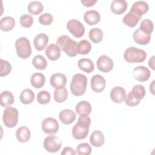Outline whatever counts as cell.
<instances>
[{
  "label": "cell",
  "instance_id": "cell-32",
  "mask_svg": "<svg viewBox=\"0 0 155 155\" xmlns=\"http://www.w3.org/2000/svg\"><path fill=\"white\" fill-rule=\"evenodd\" d=\"M28 12L33 15H37L43 11V5L40 1H34L30 2L27 6Z\"/></svg>",
  "mask_w": 155,
  "mask_h": 155
},
{
  "label": "cell",
  "instance_id": "cell-4",
  "mask_svg": "<svg viewBox=\"0 0 155 155\" xmlns=\"http://www.w3.org/2000/svg\"><path fill=\"white\" fill-rule=\"evenodd\" d=\"M17 55L21 59H27L31 54V48L30 41L25 37L18 38L15 42Z\"/></svg>",
  "mask_w": 155,
  "mask_h": 155
},
{
  "label": "cell",
  "instance_id": "cell-18",
  "mask_svg": "<svg viewBox=\"0 0 155 155\" xmlns=\"http://www.w3.org/2000/svg\"><path fill=\"white\" fill-rule=\"evenodd\" d=\"M133 38L134 42L140 45H147L151 40V35L145 34L139 28L134 31Z\"/></svg>",
  "mask_w": 155,
  "mask_h": 155
},
{
  "label": "cell",
  "instance_id": "cell-3",
  "mask_svg": "<svg viewBox=\"0 0 155 155\" xmlns=\"http://www.w3.org/2000/svg\"><path fill=\"white\" fill-rule=\"evenodd\" d=\"M124 58L128 63H140L146 59L147 53L143 50L130 47L124 51Z\"/></svg>",
  "mask_w": 155,
  "mask_h": 155
},
{
  "label": "cell",
  "instance_id": "cell-2",
  "mask_svg": "<svg viewBox=\"0 0 155 155\" xmlns=\"http://www.w3.org/2000/svg\"><path fill=\"white\" fill-rule=\"evenodd\" d=\"M87 85V77L80 73L75 74L70 83V90L72 94L76 96H80L84 94Z\"/></svg>",
  "mask_w": 155,
  "mask_h": 155
},
{
  "label": "cell",
  "instance_id": "cell-5",
  "mask_svg": "<svg viewBox=\"0 0 155 155\" xmlns=\"http://www.w3.org/2000/svg\"><path fill=\"white\" fill-rule=\"evenodd\" d=\"M19 113L16 108L13 107H7L4 111L2 115L3 123L8 128L15 127L18 122Z\"/></svg>",
  "mask_w": 155,
  "mask_h": 155
},
{
  "label": "cell",
  "instance_id": "cell-38",
  "mask_svg": "<svg viewBox=\"0 0 155 155\" xmlns=\"http://www.w3.org/2000/svg\"><path fill=\"white\" fill-rule=\"evenodd\" d=\"M51 96L48 91L45 90H42L39 91L37 94V101L40 104H47L50 101Z\"/></svg>",
  "mask_w": 155,
  "mask_h": 155
},
{
  "label": "cell",
  "instance_id": "cell-11",
  "mask_svg": "<svg viewBox=\"0 0 155 155\" xmlns=\"http://www.w3.org/2000/svg\"><path fill=\"white\" fill-rule=\"evenodd\" d=\"M106 82L104 78L99 74L94 75L91 79V87L96 93L102 92L105 87Z\"/></svg>",
  "mask_w": 155,
  "mask_h": 155
},
{
  "label": "cell",
  "instance_id": "cell-45",
  "mask_svg": "<svg viewBox=\"0 0 155 155\" xmlns=\"http://www.w3.org/2000/svg\"><path fill=\"white\" fill-rule=\"evenodd\" d=\"M76 154L74 150L70 147H66L64 148L62 151L61 152L62 155H67V154H71V155H74Z\"/></svg>",
  "mask_w": 155,
  "mask_h": 155
},
{
  "label": "cell",
  "instance_id": "cell-16",
  "mask_svg": "<svg viewBox=\"0 0 155 155\" xmlns=\"http://www.w3.org/2000/svg\"><path fill=\"white\" fill-rule=\"evenodd\" d=\"M128 7V4L125 0H114L111 3L110 8L111 12L116 15L124 13Z\"/></svg>",
  "mask_w": 155,
  "mask_h": 155
},
{
  "label": "cell",
  "instance_id": "cell-37",
  "mask_svg": "<svg viewBox=\"0 0 155 155\" xmlns=\"http://www.w3.org/2000/svg\"><path fill=\"white\" fill-rule=\"evenodd\" d=\"M139 28L145 34L151 35L153 31V23L150 19H143L140 22Z\"/></svg>",
  "mask_w": 155,
  "mask_h": 155
},
{
  "label": "cell",
  "instance_id": "cell-20",
  "mask_svg": "<svg viewBox=\"0 0 155 155\" xmlns=\"http://www.w3.org/2000/svg\"><path fill=\"white\" fill-rule=\"evenodd\" d=\"M48 42V36L43 33L37 35L33 41L35 48L38 51L43 50Z\"/></svg>",
  "mask_w": 155,
  "mask_h": 155
},
{
  "label": "cell",
  "instance_id": "cell-29",
  "mask_svg": "<svg viewBox=\"0 0 155 155\" xmlns=\"http://www.w3.org/2000/svg\"><path fill=\"white\" fill-rule=\"evenodd\" d=\"M15 25V21L11 16H5L0 21V27L2 31H8L12 30Z\"/></svg>",
  "mask_w": 155,
  "mask_h": 155
},
{
  "label": "cell",
  "instance_id": "cell-33",
  "mask_svg": "<svg viewBox=\"0 0 155 155\" xmlns=\"http://www.w3.org/2000/svg\"><path fill=\"white\" fill-rule=\"evenodd\" d=\"M89 38L95 44L101 42L103 38V32L102 30L99 28H93L91 29L89 31Z\"/></svg>",
  "mask_w": 155,
  "mask_h": 155
},
{
  "label": "cell",
  "instance_id": "cell-42",
  "mask_svg": "<svg viewBox=\"0 0 155 155\" xmlns=\"http://www.w3.org/2000/svg\"><path fill=\"white\" fill-rule=\"evenodd\" d=\"M38 19L39 23L44 25H48L51 24L53 20L52 15L48 13H45L41 15Z\"/></svg>",
  "mask_w": 155,
  "mask_h": 155
},
{
  "label": "cell",
  "instance_id": "cell-44",
  "mask_svg": "<svg viewBox=\"0 0 155 155\" xmlns=\"http://www.w3.org/2000/svg\"><path fill=\"white\" fill-rule=\"evenodd\" d=\"M77 124L87 127H89L91 124V119L88 116V115H86V114L80 115V116L78 119Z\"/></svg>",
  "mask_w": 155,
  "mask_h": 155
},
{
  "label": "cell",
  "instance_id": "cell-28",
  "mask_svg": "<svg viewBox=\"0 0 155 155\" xmlns=\"http://www.w3.org/2000/svg\"><path fill=\"white\" fill-rule=\"evenodd\" d=\"M78 66L80 70L87 73H90L94 70V64L92 61L87 58H82L79 60Z\"/></svg>",
  "mask_w": 155,
  "mask_h": 155
},
{
  "label": "cell",
  "instance_id": "cell-21",
  "mask_svg": "<svg viewBox=\"0 0 155 155\" xmlns=\"http://www.w3.org/2000/svg\"><path fill=\"white\" fill-rule=\"evenodd\" d=\"M45 54L51 61L58 60L61 56V50L54 44H51L45 49Z\"/></svg>",
  "mask_w": 155,
  "mask_h": 155
},
{
  "label": "cell",
  "instance_id": "cell-25",
  "mask_svg": "<svg viewBox=\"0 0 155 155\" xmlns=\"http://www.w3.org/2000/svg\"><path fill=\"white\" fill-rule=\"evenodd\" d=\"M140 18V16L130 11L125 16H124L122 22L130 27H134L137 24Z\"/></svg>",
  "mask_w": 155,
  "mask_h": 155
},
{
  "label": "cell",
  "instance_id": "cell-7",
  "mask_svg": "<svg viewBox=\"0 0 155 155\" xmlns=\"http://www.w3.org/2000/svg\"><path fill=\"white\" fill-rule=\"evenodd\" d=\"M67 28L76 38H81L85 33L84 26L77 19H70L68 21L67 23Z\"/></svg>",
  "mask_w": 155,
  "mask_h": 155
},
{
  "label": "cell",
  "instance_id": "cell-8",
  "mask_svg": "<svg viewBox=\"0 0 155 155\" xmlns=\"http://www.w3.org/2000/svg\"><path fill=\"white\" fill-rule=\"evenodd\" d=\"M41 127L45 133L47 134H54L59 130V124L55 119L47 117L42 122Z\"/></svg>",
  "mask_w": 155,
  "mask_h": 155
},
{
  "label": "cell",
  "instance_id": "cell-24",
  "mask_svg": "<svg viewBox=\"0 0 155 155\" xmlns=\"http://www.w3.org/2000/svg\"><path fill=\"white\" fill-rule=\"evenodd\" d=\"M45 82V76L41 73H35L30 78V83L31 85L36 88H42Z\"/></svg>",
  "mask_w": 155,
  "mask_h": 155
},
{
  "label": "cell",
  "instance_id": "cell-40",
  "mask_svg": "<svg viewBox=\"0 0 155 155\" xmlns=\"http://www.w3.org/2000/svg\"><path fill=\"white\" fill-rule=\"evenodd\" d=\"M12 70L11 64L7 61L1 59V73L0 76L1 77L8 75Z\"/></svg>",
  "mask_w": 155,
  "mask_h": 155
},
{
  "label": "cell",
  "instance_id": "cell-14",
  "mask_svg": "<svg viewBox=\"0 0 155 155\" xmlns=\"http://www.w3.org/2000/svg\"><path fill=\"white\" fill-rule=\"evenodd\" d=\"M89 133V127L76 124L72 129V134L74 139L78 140L85 139Z\"/></svg>",
  "mask_w": 155,
  "mask_h": 155
},
{
  "label": "cell",
  "instance_id": "cell-1",
  "mask_svg": "<svg viewBox=\"0 0 155 155\" xmlns=\"http://www.w3.org/2000/svg\"><path fill=\"white\" fill-rule=\"evenodd\" d=\"M77 42L71 39L67 35H62L58 38L56 41V45L59 47L60 50L64 51L67 55L73 57L77 55L76 51Z\"/></svg>",
  "mask_w": 155,
  "mask_h": 155
},
{
  "label": "cell",
  "instance_id": "cell-48",
  "mask_svg": "<svg viewBox=\"0 0 155 155\" xmlns=\"http://www.w3.org/2000/svg\"><path fill=\"white\" fill-rule=\"evenodd\" d=\"M154 81H153L152 82L151 84L150 85V90H151V93H152L153 94H154V90H153V89H151V88H153V87H154Z\"/></svg>",
  "mask_w": 155,
  "mask_h": 155
},
{
  "label": "cell",
  "instance_id": "cell-26",
  "mask_svg": "<svg viewBox=\"0 0 155 155\" xmlns=\"http://www.w3.org/2000/svg\"><path fill=\"white\" fill-rule=\"evenodd\" d=\"M14 96L9 91H4L0 95L1 105L3 107H9L14 102Z\"/></svg>",
  "mask_w": 155,
  "mask_h": 155
},
{
  "label": "cell",
  "instance_id": "cell-10",
  "mask_svg": "<svg viewBox=\"0 0 155 155\" xmlns=\"http://www.w3.org/2000/svg\"><path fill=\"white\" fill-rule=\"evenodd\" d=\"M133 75L137 81L145 82L150 78L151 73L148 68L144 66H138L133 69Z\"/></svg>",
  "mask_w": 155,
  "mask_h": 155
},
{
  "label": "cell",
  "instance_id": "cell-34",
  "mask_svg": "<svg viewBox=\"0 0 155 155\" xmlns=\"http://www.w3.org/2000/svg\"><path fill=\"white\" fill-rule=\"evenodd\" d=\"M131 94L137 100L140 101L142 99L146 94V91L145 87L140 84L135 85L131 91H130Z\"/></svg>",
  "mask_w": 155,
  "mask_h": 155
},
{
  "label": "cell",
  "instance_id": "cell-30",
  "mask_svg": "<svg viewBox=\"0 0 155 155\" xmlns=\"http://www.w3.org/2000/svg\"><path fill=\"white\" fill-rule=\"evenodd\" d=\"M19 97L20 101L22 104L26 105L30 104L35 99V93L31 90L25 88L21 91Z\"/></svg>",
  "mask_w": 155,
  "mask_h": 155
},
{
  "label": "cell",
  "instance_id": "cell-9",
  "mask_svg": "<svg viewBox=\"0 0 155 155\" xmlns=\"http://www.w3.org/2000/svg\"><path fill=\"white\" fill-rule=\"evenodd\" d=\"M96 65L97 68L102 72H110L113 67V60L106 55L101 56L97 60Z\"/></svg>",
  "mask_w": 155,
  "mask_h": 155
},
{
  "label": "cell",
  "instance_id": "cell-36",
  "mask_svg": "<svg viewBox=\"0 0 155 155\" xmlns=\"http://www.w3.org/2000/svg\"><path fill=\"white\" fill-rule=\"evenodd\" d=\"M32 64L36 69L44 70L47 66V62L43 56L36 55L32 59Z\"/></svg>",
  "mask_w": 155,
  "mask_h": 155
},
{
  "label": "cell",
  "instance_id": "cell-41",
  "mask_svg": "<svg viewBox=\"0 0 155 155\" xmlns=\"http://www.w3.org/2000/svg\"><path fill=\"white\" fill-rule=\"evenodd\" d=\"M20 23L22 27L29 28L32 25L33 23V18L30 15L24 14L20 18Z\"/></svg>",
  "mask_w": 155,
  "mask_h": 155
},
{
  "label": "cell",
  "instance_id": "cell-31",
  "mask_svg": "<svg viewBox=\"0 0 155 155\" xmlns=\"http://www.w3.org/2000/svg\"><path fill=\"white\" fill-rule=\"evenodd\" d=\"M91 49V45L90 42L85 39L80 41L76 46V51L78 54H88Z\"/></svg>",
  "mask_w": 155,
  "mask_h": 155
},
{
  "label": "cell",
  "instance_id": "cell-22",
  "mask_svg": "<svg viewBox=\"0 0 155 155\" xmlns=\"http://www.w3.org/2000/svg\"><path fill=\"white\" fill-rule=\"evenodd\" d=\"M104 135L103 133L99 130L94 131L90 137V142L91 144L95 147H101L104 144Z\"/></svg>",
  "mask_w": 155,
  "mask_h": 155
},
{
  "label": "cell",
  "instance_id": "cell-15",
  "mask_svg": "<svg viewBox=\"0 0 155 155\" xmlns=\"http://www.w3.org/2000/svg\"><path fill=\"white\" fill-rule=\"evenodd\" d=\"M84 19L88 25H94L100 21L101 15L96 10H88L84 13Z\"/></svg>",
  "mask_w": 155,
  "mask_h": 155
},
{
  "label": "cell",
  "instance_id": "cell-12",
  "mask_svg": "<svg viewBox=\"0 0 155 155\" xmlns=\"http://www.w3.org/2000/svg\"><path fill=\"white\" fill-rule=\"evenodd\" d=\"M110 96L113 102L120 104L124 101L126 96L125 90L120 86L115 87L111 90Z\"/></svg>",
  "mask_w": 155,
  "mask_h": 155
},
{
  "label": "cell",
  "instance_id": "cell-17",
  "mask_svg": "<svg viewBox=\"0 0 155 155\" xmlns=\"http://www.w3.org/2000/svg\"><path fill=\"white\" fill-rule=\"evenodd\" d=\"M76 117L75 113L69 109L63 110L59 114L60 120L65 125H69L73 123L76 119Z\"/></svg>",
  "mask_w": 155,
  "mask_h": 155
},
{
  "label": "cell",
  "instance_id": "cell-6",
  "mask_svg": "<svg viewBox=\"0 0 155 155\" xmlns=\"http://www.w3.org/2000/svg\"><path fill=\"white\" fill-rule=\"evenodd\" d=\"M43 145L44 148L47 151L50 153H56L61 149L62 142L58 137L50 135L45 138Z\"/></svg>",
  "mask_w": 155,
  "mask_h": 155
},
{
  "label": "cell",
  "instance_id": "cell-19",
  "mask_svg": "<svg viewBox=\"0 0 155 155\" xmlns=\"http://www.w3.org/2000/svg\"><path fill=\"white\" fill-rule=\"evenodd\" d=\"M148 9L149 7L146 2L139 1L134 2L132 5L130 12L142 17L143 14L146 13L148 11Z\"/></svg>",
  "mask_w": 155,
  "mask_h": 155
},
{
  "label": "cell",
  "instance_id": "cell-13",
  "mask_svg": "<svg viewBox=\"0 0 155 155\" xmlns=\"http://www.w3.org/2000/svg\"><path fill=\"white\" fill-rule=\"evenodd\" d=\"M50 82L51 85L56 89L65 87L67 83V78L62 73H54L51 75Z\"/></svg>",
  "mask_w": 155,
  "mask_h": 155
},
{
  "label": "cell",
  "instance_id": "cell-35",
  "mask_svg": "<svg viewBox=\"0 0 155 155\" xmlns=\"http://www.w3.org/2000/svg\"><path fill=\"white\" fill-rule=\"evenodd\" d=\"M68 96V92L65 87L56 88L54 91V99L58 103L64 102Z\"/></svg>",
  "mask_w": 155,
  "mask_h": 155
},
{
  "label": "cell",
  "instance_id": "cell-46",
  "mask_svg": "<svg viewBox=\"0 0 155 155\" xmlns=\"http://www.w3.org/2000/svg\"><path fill=\"white\" fill-rule=\"evenodd\" d=\"M96 2H97L96 0H81V2L85 7H90L93 6Z\"/></svg>",
  "mask_w": 155,
  "mask_h": 155
},
{
  "label": "cell",
  "instance_id": "cell-47",
  "mask_svg": "<svg viewBox=\"0 0 155 155\" xmlns=\"http://www.w3.org/2000/svg\"><path fill=\"white\" fill-rule=\"evenodd\" d=\"M154 56H153L148 61V65L152 70H154Z\"/></svg>",
  "mask_w": 155,
  "mask_h": 155
},
{
  "label": "cell",
  "instance_id": "cell-27",
  "mask_svg": "<svg viewBox=\"0 0 155 155\" xmlns=\"http://www.w3.org/2000/svg\"><path fill=\"white\" fill-rule=\"evenodd\" d=\"M75 110L79 115H88L91 112V105L88 102L86 101H82L78 103Z\"/></svg>",
  "mask_w": 155,
  "mask_h": 155
},
{
  "label": "cell",
  "instance_id": "cell-43",
  "mask_svg": "<svg viewBox=\"0 0 155 155\" xmlns=\"http://www.w3.org/2000/svg\"><path fill=\"white\" fill-rule=\"evenodd\" d=\"M124 100H125V102L126 105H127L129 107L136 106V105H137L140 103V101H139L137 99H136L131 94L130 92H129L128 93V94L126 95Z\"/></svg>",
  "mask_w": 155,
  "mask_h": 155
},
{
  "label": "cell",
  "instance_id": "cell-39",
  "mask_svg": "<svg viewBox=\"0 0 155 155\" xmlns=\"http://www.w3.org/2000/svg\"><path fill=\"white\" fill-rule=\"evenodd\" d=\"M91 153V148L88 143H82L78 145L76 153L79 155H89Z\"/></svg>",
  "mask_w": 155,
  "mask_h": 155
},
{
  "label": "cell",
  "instance_id": "cell-23",
  "mask_svg": "<svg viewBox=\"0 0 155 155\" xmlns=\"http://www.w3.org/2000/svg\"><path fill=\"white\" fill-rule=\"evenodd\" d=\"M15 135L17 140L22 143H25L28 141L31 137L30 130L26 127H21L16 131Z\"/></svg>",
  "mask_w": 155,
  "mask_h": 155
}]
</instances>
